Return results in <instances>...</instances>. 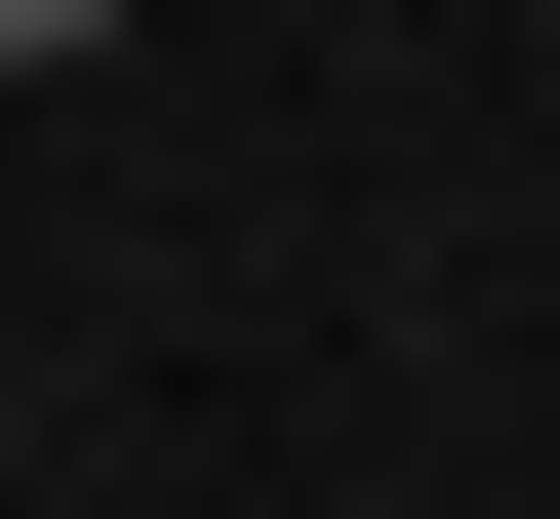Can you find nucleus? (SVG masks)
Returning a JSON list of instances; mask_svg holds the SVG:
<instances>
[{
  "mask_svg": "<svg viewBox=\"0 0 560 519\" xmlns=\"http://www.w3.org/2000/svg\"><path fill=\"white\" fill-rule=\"evenodd\" d=\"M81 40H120V0H0V81H81Z\"/></svg>",
  "mask_w": 560,
  "mask_h": 519,
  "instance_id": "nucleus-1",
  "label": "nucleus"
}]
</instances>
